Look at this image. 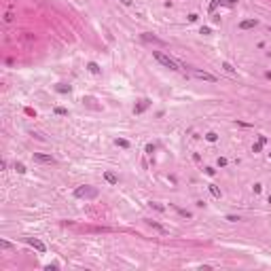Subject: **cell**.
Returning <instances> with one entry per match:
<instances>
[{
	"label": "cell",
	"mask_w": 271,
	"mask_h": 271,
	"mask_svg": "<svg viewBox=\"0 0 271 271\" xmlns=\"http://www.w3.org/2000/svg\"><path fill=\"white\" fill-rule=\"evenodd\" d=\"M261 149H263V144H261V142H256V144L252 146V150H254V153H261Z\"/></svg>",
	"instance_id": "obj_19"
},
{
	"label": "cell",
	"mask_w": 271,
	"mask_h": 271,
	"mask_svg": "<svg viewBox=\"0 0 271 271\" xmlns=\"http://www.w3.org/2000/svg\"><path fill=\"white\" fill-rule=\"evenodd\" d=\"M87 70L91 72V74H100V66H97L96 61H91V64L87 66Z\"/></svg>",
	"instance_id": "obj_10"
},
{
	"label": "cell",
	"mask_w": 271,
	"mask_h": 271,
	"mask_svg": "<svg viewBox=\"0 0 271 271\" xmlns=\"http://www.w3.org/2000/svg\"><path fill=\"white\" fill-rule=\"evenodd\" d=\"M0 246H2L4 250H9V248H13V246H11V242H7V239H2V242H0Z\"/></svg>",
	"instance_id": "obj_17"
},
{
	"label": "cell",
	"mask_w": 271,
	"mask_h": 271,
	"mask_svg": "<svg viewBox=\"0 0 271 271\" xmlns=\"http://www.w3.org/2000/svg\"><path fill=\"white\" fill-rule=\"evenodd\" d=\"M123 4H131V0H121Z\"/></svg>",
	"instance_id": "obj_29"
},
{
	"label": "cell",
	"mask_w": 271,
	"mask_h": 271,
	"mask_svg": "<svg viewBox=\"0 0 271 271\" xmlns=\"http://www.w3.org/2000/svg\"><path fill=\"white\" fill-rule=\"evenodd\" d=\"M55 114H68V110L61 108V106H57V108H55Z\"/></svg>",
	"instance_id": "obj_18"
},
{
	"label": "cell",
	"mask_w": 271,
	"mask_h": 271,
	"mask_svg": "<svg viewBox=\"0 0 271 271\" xmlns=\"http://www.w3.org/2000/svg\"><path fill=\"white\" fill-rule=\"evenodd\" d=\"M206 174H208V176H214V174H216V169H214V167H206Z\"/></svg>",
	"instance_id": "obj_20"
},
{
	"label": "cell",
	"mask_w": 271,
	"mask_h": 271,
	"mask_svg": "<svg viewBox=\"0 0 271 271\" xmlns=\"http://www.w3.org/2000/svg\"><path fill=\"white\" fill-rule=\"evenodd\" d=\"M153 55H155V60H157L161 66H165V68H169V70H174V72L180 70V64L176 60H172L169 55H165V53H161V51H153Z\"/></svg>",
	"instance_id": "obj_1"
},
{
	"label": "cell",
	"mask_w": 271,
	"mask_h": 271,
	"mask_svg": "<svg viewBox=\"0 0 271 271\" xmlns=\"http://www.w3.org/2000/svg\"><path fill=\"white\" fill-rule=\"evenodd\" d=\"M197 17H199V15H195V13H191V15H189V21H197Z\"/></svg>",
	"instance_id": "obj_26"
},
{
	"label": "cell",
	"mask_w": 271,
	"mask_h": 271,
	"mask_svg": "<svg viewBox=\"0 0 271 271\" xmlns=\"http://www.w3.org/2000/svg\"><path fill=\"white\" fill-rule=\"evenodd\" d=\"M34 161H38V163H53L55 159H53L51 155H43V153H34Z\"/></svg>",
	"instance_id": "obj_5"
},
{
	"label": "cell",
	"mask_w": 271,
	"mask_h": 271,
	"mask_svg": "<svg viewBox=\"0 0 271 271\" xmlns=\"http://www.w3.org/2000/svg\"><path fill=\"white\" fill-rule=\"evenodd\" d=\"M117 146H121V149H129V142L123 140V138H117Z\"/></svg>",
	"instance_id": "obj_14"
},
{
	"label": "cell",
	"mask_w": 271,
	"mask_h": 271,
	"mask_svg": "<svg viewBox=\"0 0 271 271\" xmlns=\"http://www.w3.org/2000/svg\"><path fill=\"white\" fill-rule=\"evenodd\" d=\"M193 74H195L197 79H201V81H208V83H216V76H214V74H210V72H203V70H193Z\"/></svg>",
	"instance_id": "obj_3"
},
{
	"label": "cell",
	"mask_w": 271,
	"mask_h": 271,
	"mask_svg": "<svg viewBox=\"0 0 271 271\" xmlns=\"http://www.w3.org/2000/svg\"><path fill=\"white\" fill-rule=\"evenodd\" d=\"M237 0H227V4H235Z\"/></svg>",
	"instance_id": "obj_28"
},
{
	"label": "cell",
	"mask_w": 271,
	"mask_h": 271,
	"mask_svg": "<svg viewBox=\"0 0 271 271\" xmlns=\"http://www.w3.org/2000/svg\"><path fill=\"white\" fill-rule=\"evenodd\" d=\"M222 68H225V70H227V72H231V74H233V72H235V68H233V66H231V64H227V61H225V64H222Z\"/></svg>",
	"instance_id": "obj_16"
},
{
	"label": "cell",
	"mask_w": 271,
	"mask_h": 271,
	"mask_svg": "<svg viewBox=\"0 0 271 271\" xmlns=\"http://www.w3.org/2000/svg\"><path fill=\"white\" fill-rule=\"evenodd\" d=\"M74 197H79V199H93V197H97V189H93V186H79L76 191H74Z\"/></svg>",
	"instance_id": "obj_2"
},
{
	"label": "cell",
	"mask_w": 271,
	"mask_h": 271,
	"mask_svg": "<svg viewBox=\"0 0 271 271\" xmlns=\"http://www.w3.org/2000/svg\"><path fill=\"white\" fill-rule=\"evenodd\" d=\"M208 189H210V193L214 195V197H220V189L216 186V184H208Z\"/></svg>",
	"instance_id": "obj_13"
},
{
	"label": "cell",
	"mask_w": 271,
	"mask_h": 271,
	"mask_svg": "<svg viewBox=\"0 0 271 271\" xmlns=\"http://www.w3.org/2000/svg\"><path fill=\"white\" fill-rule=\"evenodd\" d=\"M218 165L225 167V165H227V159H225V157H218Z\"/></svg>",
	"instance_id": "obj_22"
},
{
	"label": "cell",
	"mask_w": 271,
	"mask_h": 271,
	"mask_svg": "<svg viewBox=\"0 0 271 271\" xmlns=\"http://www.w3.org/2000/svg\"><path fill=\"white\" fill-rule=\"evenodd\" d=\"M218 2H220V0H212V4H210V11H214V9H216V7H218Z\"/></svg>",
	"instance_id": "obj_24"
},
{
	"label": "cell",
	"mask_w": 271,
	"mask_h": 271,
	"mask_svg": "<svg viewBox=\"0 0 271 271\" xmlns=\"http://www.w3.org/2000/svg\"><path fill=\"white\" fill-rule=\"evenodd\" d=\"M178 214H180V216H186V218H191V212H186V210H178Z\"/></svg>",
	"instance_id": "obj_21"
},
{
	"label": "cell",
	"mask_w": 271,
	"mask_h": 271,
	"mask_svg": "<svg viewBox=\"0 0 271 271\" xmlns=\"http://www.w3.org/2000/svg\"><path fill=\"white\" fill-rule=\"evenodd\" d=\"M149 227L157 229L159 233H165V227H161V225H159V222H155V220H149Z\"/></svg>",
	"instance_id": "obj_11"
},
{
	"label": "cell",
	"mask_w": 271,
	"mask_h": 271,
	"mask_svg": "<svg viewBox=\"0 0 271 271\" xmlns=\"http://www.w3.org/2000/svg\"><path fill=\"white\" fill-rule=\"evenodd\" d=\"M199 32H201V34H203V36H208V34H212V32H210V28H201Z\"/></svg>",
	"instance_id": "obj_23"
},
{
	"label": "cell",
	"mask_w": 271,
	"mask_h": 271,
	"mask_svg": "<svg viewBox=\"0 0 271 271\" xmlns=\"http://www.w3.org/2000/svg\"><path fill=\"white\" fill-rule=\"evenodd\" d=\"M142 38L146 40V43H155V44H165L161 38H157V36H150V34H142Z\"/></svg>",
	"instance_id": "obj_8"
},
{
	"label": "cell",
	"mask_w": 271,
	"mask_h": 271,
	"mask_svg": "<svg viewBox=\"0 0 271 271\" xmlns=\"http://www.w3.org/2000/svg\"><path fill=\"white\" fill-rule=\"evenodd\" d=\"M149 106H150V102H149V100H140V104H138L136 108H133V112H136V114H142L144 110H146V108H149Z\"/></svg>",
	"instance_id": "obj_7"
},
{
	"label": "cell",
	"mask_w": 271,
	"mask_h": 271,
	"mask_svg": "<svg viewBox=\"0 0 271 271\" xmlns=\"http://www.w3.org/2000/svg\"><path fill=\"white\" fill-rule=\"evenodd\" d=\"M26 114H30V117H36V112L32 110V108H26Z\"/></svg>",
	"instance_id": "obj_27"
},
{
	"label": "cell",
	"mask_w": 271,
	"mask_h": 271,
	"mask_svg": "<svg viewBox=\"0 0 271 271\" xmlns=\"http://www.w3.org/2000/svg\"><path fill=\"white\" fill-rule=\"evenodd\" d=\"M206 140L208 142H216L218 140V133H216V131H208V133H206Z\"/></svg>",
	"instance_id": "obj_12"
},
{
	"label": "cell",
	"mask_w": 271,
	"mask_h": 271,
	"mask_svg": "<svg viewBox=\"0 0 271 271\" xmlns=\"http://www.w3.org/2000/svg\"><path fill=\"white\" fill-rule=\"evenodd\" d=\"M256 26H258L256 19H244V21L239 23V30H250V28H256Z\"/></svg>",
	"instance_id": "obj_6"
},
{
	"label": "cell",
	"mask_w": 271,
	"mask_h": 271,
	"mask_svg": "<svg viewBox=\"0 0 271 271\" xmlns=\"http://www.w3.org/2000/svg\"><path fill=\"white\" fill-rule=\"evenodd\" d=\"M26 242H28L30 246H32V248H36L38 252H44V250H47V246H44L43 242H40V239H36V237H28Z\"/></svg>",
	"instance_id": "obj_4"
},
{
	"label": "cell",
	"mask_w": 271,
	"mask_h": 271,
	"mask_svg": "<svg viewBox=\"0 0 271 271\" xmlns=\"http://www.w3.org/2000/svg\"><path fill=\"white\" fill-rule=\"evenodd\" d=\"M104 180H106L108 184H117V182H119V178H117L112 172H104Z\"/></svg>",
	"instance_id": "obj_9"
},
{
	"label": "cell",
	"mask_w": 271,
	"mask_h": 271,
	"mask_svg": "<svg viewBox=\"0 0 271 271\" xmlns=\"http://www.w3.org/2000/svg\"><path fill=\"white\" fill-rule=\"evenodd\" d=\"M15 169H17L19 174H26V165L23 163H15Z\"/></svg>",
	"instance_id": "obj_15"
},
{
	"label": "cell",
	"mask_w": 271,
	"mask_h": 271,
	"mask_svg": "<svg viewBox=\"0 0 271 271\" xmlns=\"http://www.w3.org/2000/svg\"><path fill=\"white\" fill-rule=\"evenodd\" d=\"M57 91H61V93H66V91H70V87H64V85H60V87H57Z\"/></svg>",
	"instance_id": "obj_25"
}]
</instances>
